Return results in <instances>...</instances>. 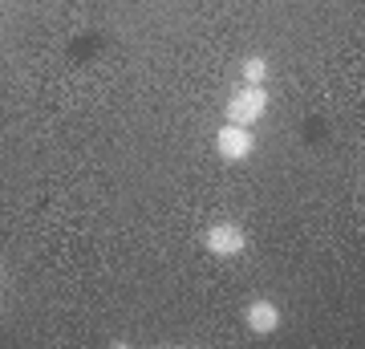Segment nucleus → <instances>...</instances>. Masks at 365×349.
I'll return each instance as SVG.
<instances>
[{"label":"nucleus","instance_id":"obj_5","mask_svg":"<svg viewBox=\"0 0 365 349\" xmlns=\"http://www.w3.org/2000/svg\"><path fill=\"white\" fill-rule=\"evenodd\" d=\"M268 81V61L264 57H248L244 61V86H264Z\"/></svg>","mask_w":365,"mask_h":349},{"label":"nucleus","instance_id":"obj_2","mask_svg":"<svg viewBox=\"0 0 365 349\" xmlns=\"http://www.w3.org/2000/svg\"><path fill=\"white\" fill-rule=\"evenodd\" d=\"M252 151H256V134H252V126L223 122V126L215 130V155H220L223 163H244V158H252Z\"/></svg>","mask_w":365,"mask_h":349},{"label":"nucleus","instance_id":"obj_1","mask_svg":"<svg viewBox=\"0 0 365 349\" xmlns=\"http://www.w3.org/2000/svg\"><path fill=\"white\" fill-rule=\"evenodd\" d=\"M268 114V90L264 86H240L227 93V122L235 126H256Z\"/></svg>","mask_w":365,"mask_h":349},{"label":"nucleus","instance_id":"obj_4","mask_svg":"<svg viewBox=\"0 0 365 349\" xmlns=\"http://www.w3.org/2000/svg\"><path fill=\"white\" fill-rule=\"evenodd\" d=\"M244 325H248L256 337L276 333V329H280V305H276V300H268V297H256L248 309H244Z\"/></svg>","mask_w":365,"mask_h":349},{"label":"nucleus","instance_id":"obj_3","mask_svg":"<svg viewBox=\"0 0 365 349\" xmlns=\"http://www.w3.org/2000/svg\"><path fill=\"white\" fill-rule=\"evenodd\" d=\"M244 228L240 223H232V220H215V223H207L203 228V248H207L211 256H220V260H232V256H240L244 252Z\"/></svg>","mask_w":365,"mask_h":349}]
</instances>
